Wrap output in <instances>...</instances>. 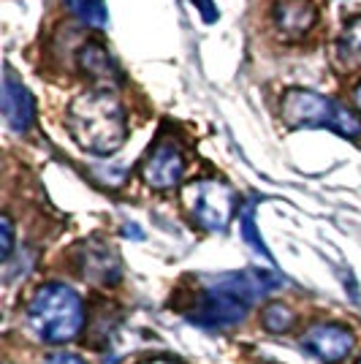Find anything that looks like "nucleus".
I'll list each match as a JSON object with an SVG mask.
<instances>
[{"mask_svg":"<svg viewBox=\"0 0 361 364\" xmlns=\"http://www.w3.org/2000/svg\"><path fill=\"white\" fill-rule=\"evenodd\" d=\"M68 134L82 150L92 155H114L128 139V114L109 87L79 92L65 112Z\"/></svg>","mask_w":361,"mask_h":364,"instance_id":"f257e3e1","label":"nucleus"},{"mask_svg":"<svg viewBox=\"0 0 361 364\" xmlns=\"http://www.w3.org/2000/svg\"><path fill=\"white\" fill-rule=\"evenodd\" d=\"M280 277H274L271 272H231L217 277L215 283L207 286V291L201 294L198 307L193 313V323L198 326H210V329H226L239 323L247 310L253 307L261 294L277 289Z\"/></svg>","mask_w":361,"mask_h":364,"instance_id":"f03ea898","label":"nucleus"},{"mask_svg":"<svg viewBox=\"0 0 361 364\" xmlns=\"http://www.w3.org/2000/svg\"><path fill=\"white\" fill-rule=\"evenodd\" d=\"M28 323L46 346L71 343L85 326V307L79 294L65 283L41 286L28 304Z\"/></svg>","mask_w":361,"mask_h":364,"instance_id":"7ed1b4c3","label":"nucleus"},{"mask_svg":"<svg viewBox=\"0 0 361 364\" xmlns=\"http://www.w3.org/2000/svg\"><path fill=\"white\" fill-rule=\"evenodd\" d=\"M280 117L291 128H329L345 139L361 136V117H356V112L304 87H291L283 92Z\"/></svg>","mask_w":361,"mask_h":364,"instance_id":"20e7f679","label":"nucleus"},{"mask_svg":"<svg viewBox=\"0 0 361 364\" xmlns=\"http://www.w3.org/2000/svg\"><path fill=\"white\" fill-rule=\"evenodd\" d=\"M185 204L204 231H226L234 218V191L226 182L198 180L185 188Z\"/></svg>","mask_w":361,"mask_h":364,"instance_id":"39448f33","label":"nucleus"},{"mask_svg":"<svg viewBox=\"0 0 361 364\" xmlns=\"http://www.w3.org/2000/svg\"><path fill=\"white\" fill-rule=\"evenodd\" d=\"M320 19L316 0H271L269 25L283 41H301Z\"/></svg>","mask_w":361,"mask_h":364,"instance_id":"423d86ee","label":"nucleus"},{"mask_svg":"<svg viewBox=\"0 0 361 364\" xmlns=\"http://www.w3.org/2000/svg\"><path fill=\"white\" fill-rule=\"evenodd\" d=\"M185 174V158L177 144L171 141H158L150 150V155L141 161V180L155 191H168L177 188Z\"/></svg>","mask_w":361,"mask_h":364,"instance_id":"0eeeda50","label":"nucleus"},{"mask_svg":"<svg viewBox=\"0 0 361 364\" xmlns=\"http://www.w3.org/2000/svg\"><path fill=\"white\" fill-rule=\"evenodd\" d=\"M301 346L320 362L337 364L353 350L356 340H353V332L340 323H313L301 334Z\"/></svg>","mask_w":361,"mask_h":364,"instance_id":"6e6552de","label":"nucleus"},{"mask_svg":"<svg viewBox=\"0 0 361 364\" xmlns=\"http://www.w3.org/2000/svg\"><path fill=\"white\" fill-rule=\"evenodd\" d=\"M3 117L9 122V128L14 134H28L33 125V95L28 92V87L14 76L11 68H6L3 76Z\"/></svg>","mask_w":361,"mask_h":364,"instance_id":"1a4fd4ad","label":"nucleus"},{"mask_svg":"<svg viewBox=\"0 0 361 364\" xmlns=\"http://www.w3.org/2000/svg\"><path fill=\"white\" fill-rule=\"evenodd\" d=\"M76 65L85 76H90L101 85H114L120 82V71L112 60L109 49L98 41H85V44L76 49Z\"/></svg>","mask_w":361,"mask_h":364,"instance_id":"9d476101","label":"nucleus"},{"mask_svg":"<svg viewBox=\"0 0 361 364\" xmlns=\"http://www.w3.org/2000/svg\"><path fill=\"white\" fill-rule=\"evenodd\" d=\"M82 274L92 283L114 286L120 280V258L106 245H87L82 253Z\"/></svg>","mask_w":361,"mask_h":364,"instance_id":"9b49d317","label":"nucleus"},{"mask_svg":"<svg viewBox=\"0 0 361 364\" xmlns=\"http://www.w3.org/2000/svg\"><path fill=\"white\" fill-rule=\"evenodd\" d=\"M334 63L343 74H361V14L350 16L334 44Z\"/></svg>","mask_w":361,"mask_h":364,"instance_id":"f8f14e48","label":"nucleus"},{"mask_svg":"<svg viewBox=\"0 0 361 364\" xmlns=\"http://www.w3.org/2000/svg\"><path fill=\"white\" fill-rule=\"evenodd\" d=\"M68 9L74 11L85 25L104 31L109 25V9H106V0H65Z\"/></svg>","mask_w":361,"mask_h":364,"instance_id":"ddd939ff","label":"nucleus"},{"mask_svg":"<svg viewBox=\"0 0 361 364\" xmlns=\"http://www.w3.org/2000/svg\"><path fill=\"white\" fill-rule=\"evenodd\" d=\"M293 321H296L293 310H291L288 304H283V302H271V304H266V307L261 310V323H264V329H266V332H271V334L288 332V329L293 326Z\"/></svg>","mask_w":361,"mask_h":364,"instance_id":"4468645a","label":"nucleus"},{"mask_svg":"<svg viewBox=\"0 0 361 364\" xmlns=\"http://www.w3.org/2000/svg\"><path fill=\"white\" fill-rule=\"evenodd\" d=\"M239 228H242V240L250 245L258 256L271 258V253L266 250V245H264V240H261V234H258L256 228V213H253V207H244V213L239 218Z\"/></svg>","mask_w":361,"mask_h":364,"instance_id":"2eb2a0df","label":"nucleus"},{"mask_svg":"<svg viewBox=\"0 0 361 364\" xmlns=\"http://www.w3.org/2000/svg\"><path fill=\"white\" fill-rule=\"evenodd\" d=\"M11 250H14V223L9 215L0 218V258H11Z\"/></svg>","mask_w":361,"mask_h":364,"instance_id":"dca6fc26","label":"nucleus"},{"mask_svg":"<svg viewBox=\"0 0 361 364\" xmlns=\"http://www.w3.org/2000/svg\"><path fill=\"white\" fill-rule=\"evenodd\" d=\"M193 6L198 9V14H201V19L207 22V25H215L217 22V6H215V0H193Z\"/></svg>","mask_w":361,"mask_h":364,"instance_id":"f3484780","label":"nucleus"},{"mask_svg":"<svg viewBox=\"0 0 361 364\" xmlns=\"http://www.w3.org/2000/svg\"><path fill=\"white\" fill-rule=\"evenodd\" d=\"M44 364H85V362H82V356H76V353L58 350V353H49L44 359Z\"/></svg>","mask_w":361,"mask_h":364,"instance_id":"a211bd4d","label":"nucleus"},{"mask_svg":"<svg viewBox=\"0 0 361 364\" xmlns=\"http://www.w3.org/2000/svg\"><path fill=\"white\" fill-rule=\"evenodd\" d=\"M122 231H125V237H134V240H141V237H144V234H141L136 226H125Z\"/></svg>","mask_w":361,"mask_h":364,"instance_id":"6ab92c4d","label":"nucleus"},{"mask_svg":"<svg viewBox=\"0 0 361 364\" xmlns=\"http://www.w3.org/2000/svg\"><path fill=\"white\" fill-rule=\"evenodd\" d=\"M353 104H356V107H359V112H361V82L353 87Z\"/></svg>","mask_w":361,"mask_h":364,"instance_id":"aec40b11","label":"nucleus"},{"mask_svg":"<svg viewBox=\"0 0 361 364\" xmlns=\"http://www.w3.org/2000/svg\"><path fill=\"white\" fill-rule=\"evenodd\" d=\"M144 364H177V362H163V359H152V362H144Z\"/></svg>","mask_w":361,"mask_h":364,"instance_id":"412c9836","label":"nucleus"},{"mask_svg":"<svg viewBox=\"0 0 361 364\" xmlns=\"http://www.w3.org/2000/svg\"><path fill=\"white\" fill-rule=\"evenodd\" d=\"M356 364H361V356H359V362H356Z\"/></svg>","mask_w":361,"mask_h":364,"instance_id":"4be33fe9","label":"nucleus"}]
</instances>
